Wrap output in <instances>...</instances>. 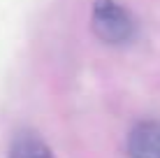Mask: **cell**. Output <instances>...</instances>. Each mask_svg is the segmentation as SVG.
<instances>
[{
	"mask_svg": "<svg viewBox=\"0 0 160 158\" xmlns=\"http://www.w3.org/2000/svg\"><path fill=\"white\" fill-rule=\"evenodd\" d=\"M91 28L104 44H128L137 35V21L116 0H93Z\"/></svg>",
	"mask_w": 160,
	"mask_h": 158,
	"instance_id": "1",
	"label": "cell"
},
{
	"mask_svg": "<svg viewBox=\"0 0 160 158\" xmlns=\"http://www.w3.org/2000/svg\"><path fill=\"white\" fill-rule=\"evenodd\" d=\"M130 158H160V121L146 119L139 121L128 135Z\"/></svg>",
	"mask_w": 160,
	"mask_h": 158,
	"instance_id": "2",
	"label": "cell"
},
{
	"mask_svg": "<svg viewBox=\"0 0 160 158\" xmlns=\"http://www.w3.org/2000/svg\"><path fill=\"white\" fill-rule=\"evenodd\" d=\"M7 158H53V154L37 133L21 130L14 135L12 144H9Z\"/></svg>",
	"mask_w": 160,
	"mask_h": 158,
	"instance_id": "3",
	"label": "cell"
}]
</instances>
